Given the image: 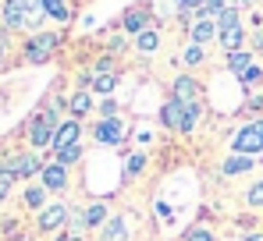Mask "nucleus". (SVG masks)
I'll return each instance as SVG.
<instances>
[{
	"label": "nucleus",
	"mask_w": 263,
	"mask_h": 241,
	"mask_svg": "<svg viewBox=\"0 0 263 241\" xmlns=\"http://www.w3.org/2000/svg\"><path fill=\"white\" fill-rule=\"evenodd\" d=\"M43 188L46 192H64V188H68V170H64V163H46L43 167Z\"/></svg>",
	"instance_id": "6"
},
{
	"label": "nucleus",
	"mask_w": 263,
	"mask_h": 241,
	"mask_svg": "<svg viewBox=\"0 0 263 241\" xmlns=\"http://www.w3.org/2000/svg\"><path fill=\"white\" fill-rule=\"evenodd\" d=\"M199 114H203V103H199V99L181 103V131H185V135H189V131L199 124Z\"/></svg>",
	"instance_id": "11"
},
{
	"label": "nucleus",
	"mask_w": 263,
	"mask_h": 241,
	"mask_svg": "<svg viewBox=\"0 0 263 241\" xmlns=\"http://www.w3.org/2000/svg\"><path fill=\"white\" fill-rule=\"evenodd\" d=\"M249 167H253V160H249L246 153H235V156L224 160V174H246Z\"/></svg>",
	"instance_id": "19"
},
{
	"label": "nucleus",
	"mask_w": 263,
	"mask_h": 241,
	"mask_svg": "<svg viewBox=\"0 0 263 241\" xmlns=\"http://www.w3.org/2000/svg\"><path fill=\"white\" fill-rule=\"evenodd\" d=\"M68 110H71L75 117H82V114H89V110H92V99H89V92H86V89L71 96V103H68Z\"/></svg>",
	"instance_id": "21"
},
{
	"label": "nucleus",
	"mask_w": 263,
	"mask_h": 241,
	"mask_svg": "<svg viewBox=\"0 0 263 241\" xmlns=\"http://www.w3.org/2000/svg\"><path fill=\"white\" fill-rule=\"evenodd\" d=\"M79 135H82L79 120H64V124L57 128V135H53V142H50V146H53V149L61 153L64 146H75V142H79Z\"/></svg>",
	"instance_id": "7"
},
{
	"label": "nucleus",
	"mask_w": 263,
	"mask_h": 241,
	"mask_svg": "<svg viewBox=\"0 0 263 241\" xmlns=\"http://www.w3.org/2000/svg\"><path fill=\"white\" fill-rule=\"evenodd\" d=\"M217 36H220V46L231 53V50H238L242 46V25H231V29H217Z\"/></svg>",
	"instance_id": "16"
},
{
	"label": "nucleus",
	"mask_w": 263,
	"mask_h": 241,
	"mask_svg": "<svg viewBox=\"0 0 263 241\" xmlns=\"http://www.w3.org/2000/svg\"><path fill=\"white\" fill-rule=\"evenodd\" d=\"M260 78H263V68H256V64H253V68H249L246 75H238V82H242L246 89H249V85H256V82H260Z\"/></svg>",
	"instance_id": "27"
},
{
	"label": "nucleus",
	"mask_w": 263,
	"mask_h": 241,
	"mask_svg": "<svg viewBox=\"0 0 263 241\" xmlns=\"http://www.w3.org/2000/svg\"><path fill=\"white\" fill-rule=\"evenodd\" d=\"M89 85H92L96 92H103V96H110V92L118 89V75H110V71H96V75L89 78Z\"/></svg>",
	"instance_id": "12"
},
{
	"label": "nucleus",
	"mask_w": 263,
	"mask_h": 241,
	"mask_svg": "<svg viewBox=\"0 0 263 241\" xmlns=\"http://www.w3.org/2000/svg\"><path fill=\"white\" fill-rule=\"evenodd\" d=\"M175 99H178V103H192V99H199V85H196V78H189V75L175 78Z\"/></svg>",
	"instance_id": "10"
},
{
	"label": "nucleus",
	"mask_w": 263,
	"mask_h": 241,
	"mask_svg": "<svg viewBox=\"0 0 263 241\" xmlns=\"http://www.w3.org/2000/svg\"><path fill=\"white\" fill-rule=\"evenodd\" d=\"M214 36H217V22H214V18H196V25H192V43H196V46H206Z\"/></svg>",
	"instance_id": "8"
},
{
	"label": "nucleus",
	"mask_w": 263,
	"mask_h": 241,
	"mask_svg": "<svg viewBox=\"0 0 263 241\" xmlns=\"http://www.w3.org/2000/svg\"><path fill=\"white\" fill-rule=\"evenodd\" d=\"M64 220H68V206H61V202H57V206H46L43 213H40V227H43V231L61 227Z\"/></svg>",
	"instance_id": "9"
},
{
	"label": "nucleus",
	"mask_w": 263,
	"mask_h": 241,
	"mask_svg": "<svg viewBox=\"0 0 263 241\" xmlns=\"http://www.w3.org/2000/svg\"><path fill=\"white\" fill-rule=\"evenodd\" d=\"M103 216H107V209L96 202V206H89L86 213L79 216V227H100V224H103Z\"/></svg>",
	"instance_id": "17"
},
{
	"label": "nucleus",
	"mask_w": 263,
	"mask_h": 241,
	"mask_svg": "<svg viewBox=\"0 0 263 241\" xmlns=\"http://www.w3.org/2000/svg\"><path fill=\"white\" fill-rule=\"evenodd\" d=\"M43 199H46V188H29L25 192V206H32V209H40Z\"/></svg>",
	"instance_id": "26"
},
{
	"label": "nucleus",
	"mask_w": 263,
	"mask_h": 241,
	"mask_svg": "<svg viewBox=\"0 0 263 241\" xmlns=\"http://www.w3.org/2000/svg\"><path fill=\"white\" fill-rule=\"evenodd\" d=\"M160 120H164L167 128H175V131H181V103H178V99H171V103H164V110H160Z\"/></svg>",
	"instance_id": "15"
},
{
	"label": "nucleus",
	"mask_w": 263,
	"mask_h": 241,
	"mask_svg": "<svg viewBox=\"0 0 263 241\" xmlns=\"http://www.w3.org/2000/svg\"><path fill=\"white\" fill-rule=\"evenodd\" d=\"M228 68H231L235 75H246V71L253 68V57H249L246 50H231V53H228Z\"/></svg>",
	"instance_id": "14"
},
{
	"label": "nucleus",
	"mask_w": 263,
	"mask_h": 241,
	"mask_svg": "<svg viewBox=\"0 0 263 241\" xmlns=\"http://www.w3.org/2000/svg\"><path fill=\"white\" fill-rule=\"evenodd\" d=\"M121 25H125V32H135V36H139V32H146V11H142V7H132Z\"/></svg>",
	"instance_id": "13"
},
{
	"label": "nucleus",
	"mask_w": 263,
	"mask_h": 241,
	"mask_svg": "<svg viewBox=\"0 0 263 241\" xmlns=\"http://www.w3.org/2000/svg\"><path fill=\"white\" fill-rule=\"evenodd\" d=\"M57 46H61V36L57 32H36L32 39L25 43V61L29 64H46Z\"/></svg>",
	"instance_id": "2"
},
{
	"label": "nucleus",
	"mask_w": 263,
	"mask_h": 241,
	"mask_svg": "<svg viewBox=\"0 0 263 241\" xmlns=\"http://www.w3.org/2000/svg\"><path fill=\"white\" fill-rule=\"evenodd\" d=\"M43 14L57 18V22H68V18H71V11H68L64 0H43Z\"/></svg>",
	"instance_id": "20"
},
{
	"label": "nucleus",
	"mask_w": 263,
	"mask_h": 241,
	"mask_svg": "<svg viewBox=\"0 0 263 241\" xmlns=\"http://www.w3.org/2000/svg\"><path fill=\"white\" fill-rule=\"evenodd\" d=\"M263 149V120H253V124H246L238 135H235V153H260Z\"/></svg>",
	"instance_id": "3"
},
{
	"label": "nucleus",
	"mask_w": 263,
	"mask_h": 241,
	"mask_svg": "<svg viewBox=\"0 0 263 241\" xmlns=\"http://www.w3.org/2000/svg\"><path fill=\"white\" fill-rule=\"evenodd\" d=\"M4 167H7L11 177H32V174H43V163L36 160L32 153H18V156H11V160H4Z\"/></svg>",
	"instance_id": "4"
},
{
	"label": "nucleus",
	"mask_w": 263,
	"mask_h": 241,
	"mask_svg": "<svg viewBox=\"0 0 263 241\" xmlns=\"http://www.w3.org/2000/svg\"><path fill=\"white\" fill-rule=\"evenodd\" d=\"M157 32H153V29H146V32H139V36H135V46H139V50H142V53H153V50H157Z\"/></svg>",
	"instance_id": "22"
},
{
	"label": "nucleus",
	"mask_w": 263,
	"mask_h": 241,
	"mask_svg": "<svg viewBox=\"0 0 263 241\" xmlns=\"http://www.w3.org/2000/svg\"><path fill=\"white\" fill-rule=\"evenodd\" d=\"M142 167H146V156H142V153H135V156H128V177H135V174H139Z\"/></svg>",
	"instance_id": "30"
},
{
	"label": "nucleus",
	"mask_w": 263,
	"mask_h": 241,
	"mask_svg": "<svg viewBox=\"0 0 263 241\" xmlns=\"http://www.w3.org/2000/svg\"><path fill=\"white\" fill-rule=\"evenodd\" d=\"M103 117H118V103H114V99L103 103Z\"/></svg>",
	"instance_id": "34"
},
{
	"label": "nucleus",
	"mask_w": 263,
	"mask_h": 241,
	"mask_svg": "<svg viewBox=\"0 0 263 241\" xmlns=\"http://www.w3.org/2000/svg\"><path fill=\"white\" fill-rule=\"evenodd\" d=\"M125 238H128V227H125L121 216H114V220L103 227V241H125Z\"/></svg>",
	"instance_id": "18"
},
{
	"label": "nucleus",
	"mask_w": 263,
	"mask_h": 241,
	"mask_svg": "<svg viewBox=\"0 0 263 241\" xmlns=\"http://www.w3.org/2000/svg\"><path fill=\"white\" fill-rule=\"evenodd\" d=\"M228 7V0H203L199 7V18H220V11Z\"/></svg>",
	"instance_id": "23"
},
{
	"label": "nucleus",
	"mask_w": 263,
	"mask_h": 241,
	"mask_svg": "<svg viewBox=\"0 0 263 241\" xmlns=\"http://www.w3.org/2000/svg\"><path fill=\"white\" fill-rule=\"evenodd\" d=\"M246 241H263V234H249V238H246Z\"/></svg>",
	"instance_id": "36"
},
{
	"label": "nucleus",
	"mask_w": 263,
	"mask_h": 241,
	"mask_svg": "<svg viewBox=\"0 0 263 241\" xmlns=\"http://www.w3.org/2000/svg\"><path fill=\"white\" fill-rule=\"evenodd\" d=\"M242 4H260V0H242Z\"/></svg>",
	"instance_id": "38"
},
{
	"label": "nucleus",
	"mask_w": 263,
	"mask_h": 241,
	"mask_svg": "<svg viewBox=\"0 0 263 241\" xmlns=\"http://www.w3.org/2000/svg\"><path fill=\"white\" fill-rule=\"evenodd\" d=\"M231 25H238V11L235 7H224L217 18V29H231Z\"/></svg>",
	"instance_id": "25"
},
{
	"label": "nucleus",
	"mask_w": 263,
	"mask_h": 241,
	"mask_svg": "<svg viewBox=\"0 0 263 241\" xmlns=\"http://www.w3.org/2000/svg\"><path fill=\"white\" fill-rule=\"evenodd\" d=\"M79 156H82V146L75 142V146H64V149L57 153V163H64V167H68V163H79Z\"/></svg>",
	"instance_id": "24"
},
{
	"label": "nucleus",
	"mask_w": 263,
	"mask_h": 241,
	"mask_svg": "<svg viewBox=\"0 0 263 241\" xmlns=\"http://www.w3.org/2000/svg\"><path fill=\"white\" fill-rule=\"evenodd\" d=\"M11 185H14V177H0V202L7 199V192H11Z\"/></svg>",
	"instance_id": "33"
},
{
	"label": "nucleus",
	"mask_w": 263,
	"mask_h": 241,
	"mask_svg": "<svg viewBox=\"0 0 263 241\" xmlns=\"http://www.w3.org/2000/svg\"><path fill=\"white\" fill-rule=\"evenodd\" d=\"M4 57H7V32H0V64H4Z\"/></svg>",
	"instance_id": "35"
},
{
	"label": "nucleus",
	"mask_w": 263,
	"mask_h": 241,
	"mask_svg": "<svg viewBox=\"0 0 263 241\" xmlns=\"http://www.w3.org/2000/svg\"><path fill=\"white\" fill-rule=\"evenodd\" d=\"M199 7H203V0H178V14H185V18L192 11H199Z\"/></svg>",
	"instance_id": "29"
},
{
	"label": "nucleus",
	"mask_w": 263,
	"mask_h": 241,
	"mask_svg": "<svg viewBox=\"0 0 263 241\" xmlns=\"http://www.w3.org/2000/svg\"><path fill=\"white\" fill-rule=\"evenodd\" d=\"M96 142H103V146H121L125 142V124L118 117H103L100 124H96Z\"/></svg>",
	"instance_id": "5"
},
{
	"label": "nucleus",
	"mask_w": 263,
	"mask_h": 241,
	"mask_svg": "<svg viewBox=\"0 0 263 241\" xmlns=\"http://www.w3.org/2000/svg\"><path fill=\"white\" fill-rule=\"evenodd\" d=\"M57 110L50 107V110H43V114H36L32 117V124H29V142L36 146V149H43V146H50L53 142V135H57Z\"/></svg>",
	"instance_id": "1"
},
{
	"label": "nucleus",
	"mask_w": 263,
	"mask_h": 241,
	"mask_svg": "<svg viewBox=\"0 0 263 241\" xmlns=\"http://www.w3.org/2000/svg\"><path fill=\"white\" fill-rule=\"evenodd\" d=\"M189 241H214V234H210V231H203V227H196V231L189 234Z\"/></svg>",
	"instance_id": "32"
},
{
	"label": "nucleus",
	"mask_w": 263,
	"mask_h": 241,
	"mask_svg": "<svg viewBox=\"0 0 263 241\" xmlns=\"http://www.w3.org/2000/svg\"><path fill=\"white\" fill-rule=\"evenodd\" d=\"M203 57H206V53H203V46H196V43H192V46L185 50V64H199Z\"/></svg>",
	"instance_id": "28"
},
{
	"label": "nucleus",
	"mask_w": 263,
	"mask_h": 241,
	"mask_svg": "<svg viewBox=\"0 0 263 241\" xmlns=\"http://www.w3.org/2000/svg\"><path fill=\"white\" fill-rule=\"evenodd\" d=\"M61 241H82V238H79V234H71V238H61Z\"/></svg>",
	"instance_id": "37"
},
{
	"label": "nucleus",
	"mask_w": 263,
	"mask_h": 241,
	"mask_svg": "<svg viewBox=\"0 0 263 241\" xmlns=\"http://www.w3.org/2000/svg\"><path fill=\"white\" fill-rule=\"evenodd\" d=\"M246 199H249V206H263V181H256V185L249 188V195H246Z\"/></svg>",
	"instance_id": "31"
}]
</instances>
